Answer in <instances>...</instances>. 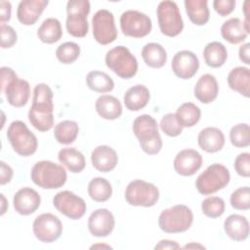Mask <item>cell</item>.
I'll return each instance as SVG.
<instances>
[{
  "label": "cell",
  "mask_w": 250,
  "mask_h": 250,
  "mask_svg": "<svg viewBox=\"0 0 250 250\" xmlns=\"http://www.w3.org/2000/svg\"><path fill=\"white\" fill-rule=\"evenodd\" d=\"M86 83L89 89L98 93H108L114 88L112 78L105 72L99 70L90 71L86 76Z\"/></svg>",
  "instance_id": "obj_34"
},
{
  "label": "cell",
  "mask_w": 250,
  "mask_h": 250,
  "mask_svg": "<svg viewBox=\"0 0 250 250\" xmlns=\"http://www.w3.org/2000/svg\"><path fill=\"white\" fill-rule=\"evenodd\" d=\"M226 209V204L223 198L219 196H209L201 202L202 213L209 218L215 219L221 217Z\"/></svg>",
  "instance_id": "obj_40"
},
{
  "label": "cell",
  "mask_w": 250,
  "mask_h": 250,
  "mask_svg": "<svg viewBox=\"0 0 250 250\" xmlns=\"http://www.w3.org/2000/svg\"><path fill=\"white\" fill-rule=\"evenodd\" d=\"M88 194L97 202H104L111 197L112 188L110 183L102 177L93 178L88 184Z\"/></svg>",
  "instance_id": "obj_35"
},
{
  "label": "cell",
  "mask_w": 250,
  "mask_h": 250,
  "mask_svg": "<svg viewBox=\"0 0 250 250\" xmlns=\"http://www.w3.org/2000/svg\"><path fill=\"white\" fill-rule=\"evenodd\" d=\"M203 58L208 66L214 68L221 67L228 59L227 48L221 42H210L204 47Z\"/></svg>",
  "instance_id": "obj_32"
},
{
  "label": "cell",
  "mask_w": 250,
  "mask_h": 250,
  "mask_svg": "<svg viewBox=\"0 0 250 250\" xmlns=\"http://www.w3.org/2000/svg\"><path fill=\"white\" fill-rule=\"evenodd\" d=\"M229 141L235 147H247L250 145V128L247 123H239L231 127Z\"/></svg>",
  "instance_id": "obj_38"
},
{
  "label": "cell",
  "mask_w": 250,
  "mask_h": 250,
  "mask_svg": "<svg viewBox=\"0 0 250 250\" xmlns=\"http://www.w3.org/2000/svg\"><path fill=\"white\" fill-rule=\"evenodd\" d=\"M181 246L174 240H169V239H162L160 240L155 246L154 249H180Z\"/></svg>",
  "instance_id": "obj_49"
},
{
  "label": "cell",
  "mask_w": 250,
  "mask_h": 250,
  "mask_svg": "<svg viewBox=\"0 0 250 250\" xmlns=\"http://www.w3.org/2000/svg\"><path fill=\"white\" fill-rule=\"evenodd\" d=\"M1 31V48L9 49L13 47L18 39L17 32L15 29L7 24H0Z\"/></svg>",
  "instance_id": "obj_44"
},
{
  "label": "cell",
  "mask_w": 250,
  "mask_h": 250,
  "mask_svg": "<svg viewBox=\"0 0 250 250\" xmlns=\"http://www.w3.org/2000/svg\"><path fill=\"white\" fill-rule=\"evenodd\" d=\"M79 132L78 124L73 120H63L55 126L54 136L58 143L62 145H69L73 143Z\"/></svg>",
  "instance_id": "obj_36"
},
{
  "label": "cell",
  "mask_w": 250,
  "mask_h": 250,
  "mask_svg": "<svg viewBox=\"0 0 250 250\" xmlns=\"http://www.w3.org/2000/svg\"><path fill=\"white\" fill-rule=\"evenodd\" d=\"M194 97L202 104L214 102L219 93V85L214 75L206 73L201 75L194 86Z\"/></svg>",
  "instance_id": "obj_22"
},
{
  "label": "cell",
  "mask_w": 250,
  "mask_h": 250,
  "mask_svg": "<svg viewBox=\"0 0 250 250\" xmlns=\"http://www.w3.org/2000/svg\"><path fill=\"white\" fill-rule=\"evenodd\" d=\"M156 14L162 34L168 37H175L183 31L184 21L176 2L161 1L158 4Z\"/></svg>",
  "instance_id": "obj_10"
},
{
  "label": "cell",
  "mask_w": 250,
  "mask_h": 250,
  "mask_svg": "<svg viewBox=\"0 0 250 250\" xmlns=\"http://www.w3.org/2000/svg\"><path fill=\"white\" fill-rule=\"evenodd\" d=\"M228 84L229 88L245 98L250 96V69L245 66H236L232 68L228 75Z\"/></svg>",
  "instance_id": "obj_27"
},
{
  "label": "cell",
  "mask_w": 250,
  "mask_h": 250,
  "mask_svg": "<svg viewBox=\"0 0 250 250\" xmlns=\"http://www.w3.org/2000/svg\"><path fill=\"white\" fill-rule=\"evenodd\" d=\"M197 143L199 147L204 151L214 153L224 147L225 135L217 127H206L199 132Z\"/></svg>",
  "instance_id": "obj_23"
},
{
  "label": "cell",
  "mask_w": 250,
  "mask_h": 250,
  "mask_svg": "<svg viewBox=\"0 0 250 250\" xmlns=\"http://www.w3.org/2000/svg\"><path fill=\"white\" fill-rule=\"evenodd\" d=\"M88 0H69L66 4V30L73 37L82 38L89 31L87 17L90 13Z\"/></svg>",
  "instance_id": "obj_9"
},
{
  "label": "cell",
  "mask_w": 250,
  "mask_h": 250,
  "mask_svg": "<svg viewBox=\"0 0 250 250\" xmlns=\"http://www.w3.org/2000/svg\"><path fill=\"white\" fill-rule=\"evenodd\" d=\"M234 169L236 173L244 178L250 176V153L242 152L239 153L234 160Z\"/></svg>",
  "instance_id": "obj_43"
},
{
  "label": "cell",
  "mask_w": 250,
  "mask_h": 250,
  "mask_svg": "<svg viewBox=\"0 0 250 250\" xmlns=\"http://www.w3.org/2000/svg\"><path fill=\"white\" fill-rule=\"evenodd\" d=\"M49 4L48 0H22L17 9V18L23 25L34 24Z\"/></svg>",
  "instance_id": "obj_20"
},
{
  "label": "cell",
  "mask_w": 250,
  "mask_h": 250,
  "mask_svg": "<svg viewBox=\"0 0 250 250\" xmlns=\"http://www.w3.org/2000/svg\"><path fill=\"white\" fill-rule=\"evenodd\" d=\"M192 222V211L184 204H177L167 208L158 217V226L166 233L185 232L191 227Z\"/></svg>",
  "instance_id": "obj_5"
},
{
  "label": "cell",
  "mask_w": 250,
  "mask_h": 250,
  "mask_svg": "<svg viewBox=\"0 0 250 250\" xmlns=\"http://www.w3.org/2000/svg\"><path fill=\"white\" fill-rule=\"evenodd\" d=\"M214 10L221 16L226 17L232 13L235 8L234 0H215L213 2Z\"/></svg>",
  "instance_id": "obj_45"
},
{
  "label": "cell",
  "mask_w": 250,
  "mask_h": 250,
  "mask_svg": "<svg viewBox=\"0 0 250 250\" xmlns=\"http://www.w3.org/2000/svg\"><path fill=\"white\" fill-rule=\"evenodd\" d=\"M53 204L61 214L71 220H79L87 210L84 199L70 190L58 192L53 198Z\"/></svg>",
  "instance_id": "obj_15"
},
{
  "label": "cell",
  "mask_w": 250,
  "mask_h": 250,
  "mask_svg": "<svg viewBox=\"0 0 250 250\" xmlns=\"http://www.w3.org/2000/svg\"><path fill=\"white\" fill-rule=\"evenodd\" d=\"M125 199L132 206L151 207L159 199V190L151 183L134 180L128 184L125 189Z\"/></svg>",
  "instance_id": "obj_11"
},
{
  "label": "cell",
  "mask_w": 250,
  "mask_h": 250,
  "mask_svg": "<svg viewBox=\"0 0 250 250\" xmlns=\"http://www.w3.org/2000/svg\"><path fill=\"white\" fill-rule=\"evenodd\" d=\"M202 165L201 154L192 148L182 149L177 153L174 159L175 171L184 177L194 175Z\"/></svg>",
  "instance_id": "obj_18"
},
{
  "label": "cell",
  "mask_w": 250,
  "mask_h": 250,
  "mask_svg": "<svg viewBox=\"0 0 250 250\" xmlns=\"http://www.w3.org/2000/svg\"><path fill=\"white\" fill-rule=\"evenodd\" d=\"M249 50H250V44L245 43L239 47L238 50V56L242 62L245 64H250V58H249Z\"/></svg>",
  "instance_id": "obj_48"
},
{
  "label": "cell",
  "mask_w": 250,
  "mask_h": 250,
  "mask_svg": "<svg viewBox=\"0 0 250 250\" xmlns=\"http://www.w3.org/2000/svg\"><path fill=\"white\" fill-rule=\"evenodd\" d=\"M229 180V169L223 164L213 163L197 177L195 188L200 194L209 195L226 188Z\"/></svg>",
  "instance_id": "obj_6"
},
{
  "label": "cell",
  "mask_w": 250,
  "mask_h": 250,
  "mask_svg": "<svg viewBox=\"0 0 250 250\" xmlns=\"http://www.w3.org/2000/svg\"><path fill=\"white\" fill-rule=\"evenodd\" d=\"M184 249H190V248H200V249H204L205 247L201 244H198V243H189V244H187L183 247Z\"/></svg>",
  "instance_id": "obj_52"
},
{
  "label": "cell",
  "mask_w": 250,
  "mask_h": 250,
  "mask_svg": "<svg viewBox=\"0 0 250 250\" xmlns=\"http://www.w3.org/2000/svg\"><path fill=\"white\" fill-rule=\"evenodd\" d=\"M13 203L17 213L27 216L34 213L39 208L41 198L35 189L26 187L19 189L15 193Z\"/></svg>",
  "instance_id": "obj_19"
},
{
  "label": "cell",
  "mask_w": 250,
  "mask_h": 250,
  "mask_svg": "<svg viewBox=\"0 0 250 250\" xmlns=\"http://www.w3.org/2000/svg\"><path fill=\"white\" fill-rule=\"evenodd\" d=\"M32 229L35 237L44 243H52L60 238L62 232L61 220L52 213H43L33 222Z\"/></svg>",
  "instance_id": "obj_14"
},
{
  "label": "cell",
  "mask_w": 250,
  "mask_h": 250,
  "mask_svg": "<svg viewBox=\"0 0 250 250\" xmlns=\"http://www.w3.org/2000/svg\"><path fill=\"white\" fill-rule=\"evenodd\" d=\"M59 161L71 173H80L86 166L84 155L74 147L62 148L58 154Z\"/></svg>",
  "instance_id": "obj_30"
},
{
  "label": "cell",
  "mask_w": 250,
  "mask_h": 250,
  "mask_svg": "<svg viewBox=\"0 0 250 250\" xmlns=\"http://www.w3.org/2000/svg\"><path fill=\"white\" fill-rule=\"evenodd\" d=\"M151 20L146 14L137 10H128L120 17V28L125 36L142 38L151 31Z\"/></svg>",
  "instance_id": "obj_12"
},
{
  "label": "cell",
  "mask_w": 250,
  "mask_h": 250,
  "mask_svg": "<svg viewBox=\"0 0 250 250\" xmlns=\"http://www.w3.org/2000/svg\"><path fill=\"white\" fill-rule=\"evenodd\" d=\"M1 200H2V207H1V215H4V213L6 212V209H7V201H6V198L4 196L3 193H1Z\"/></svg>",
  "instance_id": "obj_51"
},
{
  "label": "cell",
  "mask_w": 250,
  "mask_h": 250,
  "mask_svg": "<svg viewBox=\"0 0 250 250\" xmlns=\"http://www.w3.org/2000/svg\"><path fill=\"white\" fill-rule=\"evenodd\" d=\"M1 88L8 103L15 107H21L28 102L30 96V86L26 80L20 79L13 68L2 66Z\"/></svg>",
  "instance_id": "obj_3"
},
{
  "label": "cell",
  "mask_w": 250,
  "mask_h": 250,
  "mask_svg": "<svg viewBox=\"0 0 250 250\" xmlns=\"http://www.w3.org/2000/svg\"><path fill=\"white\" fill-rule=\"evenodd\" d=\"M7 138L14 151L21 156L32 155L38 146L36 136L21 120L13 121L7 130Z\"/></svg>",
  "instance_id": "obj_8"
},
{
  "label": "cell",
  "mask_w": 250,
  "mask_h": 250,
  "mask_svg": "<svg viewBox=\"0 0 250 250\" xmlns=\"http://www.w3.org/2000/svg\"><path fill=\"white\" fill-rule=\"evenodd\" d=\"M221 35L230 44H239L247 38L248 33L240 19L230 18L222 24Z\"/></svg>",
  "instance_id": "obj_28"
},
{
  "label": "cell",
  "mask_w": 250,
  "mask_h": 250,
  "mask_svg": "<svg viewBox=\"0 0 250 250\" xmlns=\"http://www.w3.org/2000/svg\"><path fill=\"white\" fill-rule=\"evenodd\" d=\"M175 114L183 127H193L200 119L201 110L193 103L188 102L181 104Z\"/></svg>",
  "instance_id": "obj_37"
},
{
  "label": "cell",
  "mask_w": 250,
  "mask_h": 250,
  "mask_svg": "<svg viewBox=\"0 0 250 250\" xmlns=\"http://www.w3.org/2000/svg\"><path fill=\"white\" fill-rule=\"evenodd\" d=\"M185 8L190 21L196 25H204L208 22L210 13L206 0H186Z\"/></svg>",
  "instance_id": "obj_31"
},
{
  "label": "cell",
  "mask_w": 250,
  "mask_h": 250,
  "mask_svg": "<svg viewBox=\"0 0 250 250\" xmlns=\"http://www.w3.org/2000/svg\"><path fill=\"white\" fill-rule=\"evenodd\" d=\"M0 166H1V172H0V184L6 185L7 183L11 182L12 178H13V169L4 161L0 162Z\"/></svg>",
  "instance_id": "obj_47"
},
{
  "label": "cell",
  "mask_w": 250,
  "mask_h": 250,
  "mask_svg": "<svg viewBox=\"0 0 250 250\" xmlns=\"http://www.w3.org/2000/svg\"><path fill=\"white\" fill-rule=\"evenodd\" d=\"M91 161L93 167L103 173L110 172L113 170L118 162L116 151L109 146H98L91 154Z\"/></svg>",
  "instance_id": "obj_21"
},
{
  "label": "cell",
  "mask_w": 250,
  "mask_h": 250,
  "mask_svg": "<svg viewBox=\"0 0 250 250\" xmlns=\"http://www.w3.org/2000/svg\"><path fill=\"white\" fill-rule=\"evenodd\" d=\"M92 27L93 36L101 45L110 44L117 38L113 14L106 9H102L95 13L92 19Z\"/></svg>",
  "instance_id": "obj_13"
},
{
  "label": "cell",
  "mask_w": 250,
  "mask_h": 250,
  "mask_svg": "<svg viewBox=\"0 0 250 250\" xmlns=\"http://www.w3.org/2000/svg\"><path fill=\"white\" fill-rule=\"evenodd\" d=\"M30 177L32 182L39 188L56 189L65 184L67 174L62 165L49 160H41L32 167Z\"/></svg>",
  "instance_id": "obj_4"
},
{
  "label": "cell",
  "mask_w": 250,
  "mask_h": 250,
  "mask_svg": "<svg viewBox=\"0 0 250 250\" xmlns=\"http://www.w3.org/2000/svg\"><path fill=\"white\" fill-rule=\"evenodd\" d=\"M53 91L45 83L34 87L32 104L28 111L31 125L40 132H47L54 126Z\"/></svg>",
  "instance_id": "obj_1"
},
{
  "label": "cell",
  "mask_w": 250,
  "mask_h": 250,
  "mask_svg": "<svg viewBox=\"0 0 250 250\" xmlns=\"http://www.w3.org/2000/svg\"><path fill=\"white\" fill-rule=\"evenodd\" d=\"M62 35V25L58 19H46L37 30L38 38L46 44H53L58 42Z\"/></svg>",
  "instance_id": "obj_33"
},
{
  "label": "cell",
  "mask_w": 250,
  "mask_h": 250,
  "mask_svg": "<svg viewBox=\"0 0 250 250\" xmlns=\"http://www.w3.org/2000/svg\"><path fill=\"white\" fill-rule=\"evenodd\" d=\"M97 113L104 119L114 120L122 114V104L120 101L111 95L100 96L95 104Z\"/></svg>",
  "instance_id": "obj_26"
},
{
  "label": "cell",
  "mask_w": 250,
  "mask_h": 250,
  "mask_svg": "<svg viewBox=\"0 0 250 250\" xmlns=\"http://www.w3.org/2000/svg\"><path fill=\"white\" fill-rule=\"evenodd\" d=\"M133 132L145 153L154 155L161 150L162 140L158 132V124L152 116L142 114L136 117L133 122Z\"/></svg>",
  "instance_id": "obj_2"
},
{
  "label": "cell",
  "mask_w": 250,
  "mask_h": 250,
  "mask_svg": "<svg viewBox=\"0 0 250 250\" xmlns=\"http://www.w3.org/2000/svg\"><path fill=\"white\" fill-rule=\"evenodd\" d=\"M232 208L236 210H248L250 208V188L249 187H241L235 189L229 197Z\"/></svg>",
  "instance_id": "obj_41"
},
{
  "label": "cell",
  "mask_w": 250,
  "mask_h": 250,
  "mask_svg": "<svg viewBox=\"0 0 250 250\" xmlns=\"http://www.w3.org/2000/svg\"><path fill=\"white\" fill-rule=\"evenodd\" d=\"M171 67L177 77L185 80L190 79L199 68V61L193 52L182 50L174 55Z\"/></svg>",
  "instance_id": "obj_16"
},
{
  "label": "cell",
  "mask_w": 250,
  "mask_h": 250,
  "mask_svg": "<svg viewBox=\"0 0 250 250\" xmlns=\"http://www.w3.org/2000/svg\"><path fill=\"white\" fill-rule=\"evenodd\" d=\"M142 57L146 64L152 68L164 66L167 61L166 50L163 46L155 42L147 43L143 47Z\"/></svg>",
  "instance_id": "obj_29"
},
{
  "label": "cell",
  "mask_w": 250,
  "mask_h": 250,
  "mask_svg": "<svg viewBox=\"0 0 250 250\" xmlns=\"http://www.w3.org/2000/svg\"><path fill=\"white\" fill-rule=\"evenodd\" d=\"M149 98V90L143 84H137L125 92L123 101L127 109L138 111L148 104Z\"/></svg>",
  "instance_id": "obj_25"
},
{
  "label": "cell",
  "mask_w": 250,
  "mask_h": 250,
  "mask_svg": "<svg viewBox=\"0 0 250 250\" xmlns=\"http://www.w3.org/2000/svg\"><path fill=\"white\" fill-rule=\"evenodd\" d=\"M80 46L75 42H64L56 50L57 59L64 64L74 62L80 55Z\"/></svg>",
  "instance_id": "obj_39"
},
{
  "label": "cell",
  "mask_w": 250,
  "mask_h": 250,
  "mask_svg": "<svg viewBox=\"0 0 250 250\" xmlns=\"http://www.w3.org/2000/svg\"><path fill=\"white\" fill-rule=\"evenodd\" d=\"M249 2L248 1H245L244 2V5H243V13H244V16H245V21H243V24H244V27H245V30L247 31V33L250 32V28H249Z\"/></svg>",
  "instance_id": "obj_50"
},
{
  "label": "cell",
  "mask_w": 250,
  "mask_h": 250,
  "mask_svg": "<svg viewBox=\"0 0 250 250\" xmlns=\"http://www.w3.org/2000/svg\"><path fill=\"white\" fill-rule=\"evenodd\" d=\"M161 131L169 137H177L182 134L183 126L179 123L175 113H167L160 120Z\"/></svg>",
  "instance_id": "obj_42"
},
{
  "label": "cell",
  "mask_w": 250,
  "mask_h": 250,
  "mask_svg": "<svg viewBox=\"0 0 250 250\" xmlns=\"http://www.w3.org/2000/svg\"><path fill=\"white\" fill-rule=\"evenodd\" d=\"M12 5L9 1H0V22L5 24L6 21H9L11 19Z\"/></svg>",
  "instance_id": "obj_46"
},
{
  "label": "cell",
  "mask_w": 250,
  "mask_h": 250,
  "mask_svg": "<svg viewBox=\"0 0 250 250\" xmlns=\"http://www.w3.org/2000/svg\"><path fill=\"white\" fill-rule=\"evenodd\" d=\"M226 234L234 241H244L249 235V222L239 214L229 215L224 222Z\"/></svg>",
  "instance_id": "obj_24"
},
{
  "label": "cell",
  "mask_w": 250,
  "mask_h": 250,
  "mask_svg": "<svg viewBox=\"0 0 250 250\" xmlns=\"http://www.w3.org/2000/svg\"><path fill=\"white\" fill-rule=\"evenodd\" d=\"M97 248H104V249H111L112 247L109 246V245H106V244H95V245H92L91 246V249H97Z\"/></svg>",
  "instance_id": "obj_53"
},
{
  "label": "cell",
  "mask_w": 250,
  "mask_h": 250,
  "mask_svg": "<svg viewBox=\"0 0 250 250\" xmlns=\"http://www.w3.org/2000/svg\"><path fill=\"white\" fill-rule=\"evenodd\" d=\"M105 64L117 76L130 79L138 71V61L130 50L122 45L116 46L105 55Z\"/></svg>",
  "instance_id": "obj_7"
},
{
  "label": "cell",
  "mask_w": 250,
  "mask_h": 250,
  "mask_svg": "<svg viewBox=\"0 0 250 250\" xmlns=\"http://www.w3.org/2000/svg\"><path fill=\"white\" fill-rule=\"evenodd\" d=\"M115 220L113 214L106 208L95 210L88 219V229L93 236L105 237L114 229Z\"/></svg>",
  "instance_id": "obj_17"
}]
</instances>
